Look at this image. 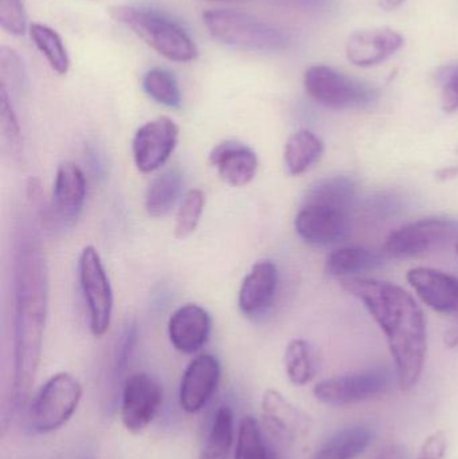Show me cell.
<instances>
[{
    "label": "cell",
    "mask_w": 458,
    "mask_h": 459,
    "mask_svg": "<svg viewBox=\"0 0 458 459\" xmlns=\"http://www.w3.org/2000/svg\"><path fill=\"white\" fill-rule=\"evenodd\" d=\"M341 286L359 299L386 336L400 387L411 390L421 379L427 360V321L405 289L376 278H341Z\"/></svg>",
    "instance_id": "cell-1"
},
{
    "label": "cell",
    "mask_w": 458,
    "mask_h": 459,
    "mask_svg": "<svg viewBox=\"0 0 458 459\" xmlns=\"http://www.w3.org/2000/svg\"><path fill=\"white\" fill-rule=\"evenodd\" d=\"M48 266L34 237L19 242L15 262V336L13 401L16 409L29 402L39 368L48 315Z\"/></svg>",
    "instance_id": "cell-2"
},
{
    "label": "cell",
    "mask_w": 458,
    "mask_h": 459,
    "mask_svg": "<svg viewBox=\"0 0 458 459\" xmlns=\"http://www.w3.org/2000/svg\"><path fill=\"white\" fill-rule=\"evenodd\" d=\"M112 16L169 61L191 62L198 58V48L190 35L179 24L155 11L118 5L112 8Z\"/></svg>",
    "instance_id": "cell-3"
},
{
    "label": "cell",
    "mask_w": 458,
    "mask_h": 459,
    "mask_svg": "<svg viewBox=\"0 0 458 459\" xmlns=\"http://www.w3.org/2000/svg\"><path fill=\"white\" fill-rule=\"evenodd\" d=\"M203 23L212 38L242 50L277 51L287 45V38L276 27L241 11H206Z\"/></svg>",
    "instance_id": "cell-4"
},
{
    "label": "cell",
    "mask_w": 458,
    "mask_h": 459,
    "mask_svg": "<svg viewBox=\"0 0 458 459\" xmlns=\"http://www.w3.org/2000/svg\"><path fill=\"white\" fill-rule=\"evenodd\" d=\"M82 399V385L66 372L51 377L38 391L29 409L30 428L48 434L66 425Z\"/></svg>",
    "instance_id": "cell-5"
},
{
    "label": "cell",
    "mask_w": 458,
    "mask_h": 459,
    "mask_svg": "<svg viewBox=\"0 0 458 459\" xmlns=\"http://www.w3.org/2000/svg\"><path fill=\"white\" fill-rule=\"evenodd\" d=\"M304 88L308 96L328 109H354L370 105L376 93L370 86L325 66H311L304 74Z\"/></svg>",
    "instance_id": "cell-6"
},
{
    "label": "cell",
    "mask_w": 458,
    "mask_h": 459,
    "mask_svg": "<svg viewBox=\"0 0 458 459\" xmlns=\"http://www.w3.org/2000/svg\"><path fill=\"white\" fill-rule=\"evenodd\" d=\"M78 275L88 307L89 328L94 337H102L112 321L113 291L101 256L93 246H86L81 251Z\"/></svg>",
    "instance_id": "cell-7"
},
{
    "label": "cell",
    "mask_w": 458,
    "mask_h": 459,
    "mask_svg": "<svg viewBox=\"0 0 458 459\" xmlns=\"http://www.w3.org/2000/svg\"><path fill=\"white\" fill-rule=\"evenodd\" d=\"M458 237V222L449 218H427L395 230L387 237L384 254L410 258L445 245Z\"/></svg>",
    "instance_id": "cell-8"
},
{
    "label": "cell",
    "mask_w": 458,
    "mask_h": 459,
    "mask_svg": "<svg viewBox=\"0 0 458 459\" xmlns=\"http://www.w3.org/2000/svg\"><path fill=\"white\" fill-rule=\"evenodd\" d=\"M392 385V372L387 368H374L359 374L341 375L317 383L314 395L327 406H349L368 401L387 393Z\"/></svg>",
    "instance_id": "cell-9"
},
{
    "label": "cell",
    "mask_w": 458,
    "mask_h": 459,
    "mask_svg": "<svg viewBox=\"0 0 458 459\" xmlns=\"http://www.w3.org/2000/svg\"><path fill=\"white\" fill-rule=\"evenodd\" d=\"M351 212L333 204L304 201L296 215V232L311 246L336 245L343 242L351 231Z\"/></svg>",
    "instance_id": "cell-10"
},
{
    "label": "cell",
    "mask_w": 458,
    "mask_h": 459,
    "mask_svg": "<svg viewBox=\"0 0 458 459\" xmlns=\"http://www.w3.org/2000/svg\"><path fill=\"white\" fill-rule=\"evenodd\" d=\"M163 403V388L147 374L126 379L121 402V420L132 434H142L153 422Z\"/></svg>",
    "instance_id": "cell-11"
},
{
    "label": "cell",
    "mask_w": 458,
    "mask_h": 459,
    "mask_svg": "<svg viewBox=\"0 0 458 459\" xmlns=\"http://www.w3.org/2000/svg\"><path fill=\"white\" fill-rule=\"evenodd\" d=\"M177 137L179 126L169 117H158L140 126L132 142L137 169L151 174L164 166L177 147Z\"/></svg>",
    "instance_id": "cell-12"
},
{
    "label": "cell",
    "mask_w": 458,
    "mask_h": 459,
    "mask_svg": "<svg viewBox=\"0 0 458 459\" xmlns=\"http://www.w3.org/2000/svg\"><path fill=\"white\" fill-rule=\"evenodd\" d=\"M220 379V366L217 358L209 353L196 356L183 374L180 383V407L188 414L201 411L217 391Z\"/></svg>",
    "instance_id": "cell-13"
},
{
    "label": "cell",
    "mask_w": 458,
    "mask_h": 459,
    "mask_svg": "<svg viewBox=\"0 0 458 459\" xmlns=\"http://www.w3.org/2000/svg\"><path fill=\"white\" fill-rule=\"evenodd\" d=\"M403 43V35L390 27L358 30L347 39V59L355 66H376L394 56Z\"/></svg>",
    "instance_id": "cell-14"
},
{
    "label": "cell",
    "mask_w": 458,
    "mask_h": 459,
    "mask_svg": "<svg viewBox=\"0 0 458 459\" xmlns=\"http://www.w3.org/2000/svg\"><path fill=\"white\" fill-rule=\"evenodd\" d=\"M411 288L430 309L443 315L458 316V277L432 269L414 267L406 275Z\"/></svg>",
    "instance_id": "cell-15"
},
{
    "label": "cell",
    "mask_w": 458,
    "mask_h": 459,
    "mask_svg": "<svg viewBox=\"0 0 458 459\" xmlns=\"http://www.w3.org/2000/svg\"><path fill=\"white\" fill-rule=\"evenodd\" d=\"M212 317L204 307L186 304L177 307L169 321V337L175 350L185 355L198 352L209 339Z\"/></svg>",
    "instance_id": "cell-16"
},
{
    "label": "cell",
    "mask_w": 458,
    "mask_h": 459,
    "mask_svg": "<svg viewBox=\"0 0 458 459\" xmlns=\"http://www.w3.org/2000/svg\"><path fill=\"white\" fill-rule=\"evenodd\" d=\"M86 179L77 164L62 163L56 169L53 190V210L64 225L73 226L82 212Z\"/></svg>",
    "instance_id": "cell-17"
},
{
    "label": "cell",
    "mask_w": 458,
    "mask_h": 459,
    "mask_svg": "<svg viewBox=\"0 0 458 459\" xmlns=\"http://www.w3.org/2000/svg\"><path fill=\"white\" fill-rule=\"evenodd\" d=\"M279 285V270L272 261L253 264L238 293V307L247 317H257L271 307Z\"/></svg>",
    "instance_id": "cell-18"
},
{
    "label": "cell",
    "mask_w": 458,
    "mask_h": 459,
    "mask_svg": "<svg viewBox=\"0 0 458 459\" xmlns=\"http://www.w3.org/2000/svg\"><path fill=\"white\" fill-rule=\"evenodd\" d=\"M210 163L223 182L233 187H244L257 174L258 159L255 151L238 142L220 143L210 153Z\"/></svg>",
    "instance_id": "cell-19"
},
{
    "label": "cell",
    "mask_w": 458,
    "mask_h": 459,
    "mask_svg": "<svg viewBox=\"0 0 458 459\" xmlns=\"http://www.w3.org/2000/svg\"><path fill=\"white\" fill-rule=\"evenodd\" d=\"M261 410L266 426L279 438L295 439L303 429V415L279 391H265Z\"/></svg>",
    "instance_id": "cell-20"
},
{
    "label": "cell",
    "mask_w": 458,
    "mask_h": 459,
    "mask_svg": "<svg viewBox=\"0 0 458 459\" xmlns=\"http://www.w3.org/2000/svg\"><path fill=\"white\" fill-rule=\"evenodd\" d=\"M324 153L322 139L308 129L296 132L288 140L284 150V164L287 172L298 177L311 169Z\"/></svg>",
    "instance_id": "cell-21"
},
{
    "label": "cell",
    "mask_w": 458,
    "mask_h": 459,
    "mask_svg": "<svg viewBox=\"0 0 458 459\" xmlns=\"http://www.w3.org/2000/svg\"><path fill=\"white\" fill-rule=\"evenodd\" d=\"M381 254L365 247H341L333 251L325 262V272L333 277L349 278L382 266Z\"/></svg>",
    "instance_id": "cell-22"
},
{
    "label": "cell",
    "mask_w": 458,
    "mask_h": 459,
    "mask_svg": "<svg viewBox=\"0 0 458 459\" xmlns=\"http://www.w3.org/2000/svg\"><path fill=\"white\" fill-rule=\"evenodd\" d=\"M183 190V177L177 169H169L151 182L145 194V210L152 218L171 212Z\"/></svg>",
    "instance_id": "cell-23"
},
{
    "label": "cell",
    "mask_w": 458,
    "mask_h": 459,
    "mask_svg": "<svg viewBox=\"0 0 458 459\" xmlns=\"http://www.w3.org/2000/svg\"><path fill=\"white\" fill-rule=\"evenodd\" d=\"M373 439L366 426L343 429L333 434L311 459H355L359 457Z\"/></svg>",
    "instance_id": "cell-24"
},
{
    "label": "cell",
    "mask_w": 458,
    "mask_h": 459,
    "mask_svg": "<svg viewBox=\"0 0 458 459\" xmlns=\"http://www.w3.org/2000/svg\"><path fill=\"white\" fill-rule=\"evenodd\" d=\"M358 186L349 177H331L315 183L304 201L319 202L333 206L354 209L357 201Z\"/></svg>",
    "instance_id": "cell-25"
},
{
    "label": "cell",
    "mask_w": 458,
    "mask_h": 459,
    "mask_svg": "<svg viewBox=\"0 0 458 459\" xmlns=\"http://www.w3.org/2000/svg\"><path fill=\"white\" fill-rule=\"evenodd\" d=\"M234 442L233 410L222 406L215 412L212 429L199 459H228Z\"/></svg>",
    "instance_id": "cell-26"
},
{
    "label": "cell",
    "mask_w": 458,
    "mask_h": 459,
    "mask_svg": "<svg viewBox=\"0 0 458 459\" xmlns=\"http://www.w3.org/2000/svg\"><path fill=\"white\" fill-rule=\"evenodd\" d=\"M30 35L38 50L45 56L51 69L59 75L67 74L70 69V59L58 32L45 24L32 23L30 26Z\"/></svg>",
    "instance_id": "cell-27"
},
{
    "label": "cell",
    "mask_w": 458,
    "mask_h": 459,
    "mask_svg": "<svg viewBox=\"0 0 458 459\" xmlns=\"http://www.w3.org/2000/svg\"><path fill=\"white\" fill-rule=\"evenodd\" d=\"M288 379L295 385H306L314 379L316 372L314 351L308 342L295 339L288 344L284 355Z\"/></svg>",
    "instance_id": "cell-28"
},
{
    "label": "cell",
    "mask_w": 458,
    "mask_h": 459,
    "mask_svg": "<svg viewBox=\"0 0 458 459\" xmlns=\"http://www.w3.org/2000/svg\"><path fill=\"white\" fill-rule=\"evenodd\" d=\"M234 459H277L273 450L266 444L255 418L245 417L242 420Z\"/></svg>",
    "instance_id": "cell-29"
},
{
    "label": "cell",
    "mask_w": 458,
    "mask_h": 459,
    "mask_svg": "<svg viewBox=\"0 0 458 459\" xmlns=\"http://www.w3.org/2000/svg\"><path fill=\"white\" fill-rule=\"evenodd\" d=\"M143 88L151 99L164 107L179 108L182 104V94L177 80L166 70L152 69L145 73Z\"/></svg>",
    "instance_id": "cell-30"
},
{
    "label": "cell",
    "mask_w": 458,
    "mask_h": 459,
    "mask_svg": "<svg viewBox=\"0 0 458 459\" xmlns=\"http://www.w3.org/2000/svg\"><path fill=\"white\" fill-rule=\"evenodd\" d=\"M204 204H206L204 194L196 188L188 191L183 196L182 204L177 210V223H175V238L177 239H186L195 231L201 222Z\"/></svg>",
    "instance_id": "cell-31"
},
{
    "label": "cell",
    "mask_w": 458,
    "mask_h": 459,
    "mask_svg": "<svg viewBox=\"0 0 458 459\" xmlns=\"http://www.w3.org/2000/svg\"><path fill=\"white\" fill-rule=\"evenodd\" d=\"M0 128L3 140L10 145L11 151L21 148V126L18 117L8 97L7 88L0 86Z\"/></svg>",
    "instance_id": "cell-32"
},
{
    "label": "cell",
    "mask_w": 458,
    "mask_h": 459,
    "mask_svg": "<svg viewBox=\"0 0 458 459\" xmlns=\"http://www.w3.org/2000/svg\"><path fill=\"white\" fill-rule=\"evenodd\" d=\"M0 26L16 37L26 34L27 13L22 0H0Z\"/></svg>",
    "instance_id": "cell-33"
},
{
    "label": "cell",
    "mask_w": 458,
    "mask_h": 459,
    "mask_svg": "<svg viewBox=\"0 0 458 459\" xmlns=\"http://www.w3.org/2000/svg\"><path fill=\"white\" fill-rule=\"evenodd\" d=\"M441 105L444 112L454 113L458 110V66L452 67L444 78Z\"/></svg>",
    "instance_id": "cell-34"
},
{
    "label": "cell",
    "mask_w": 458,
    "mask_h": 459,
    "mask_svg": "<svg viewBox=\"0 0 458 459\" xmlns=\"http://www.w3.org/2000/svg\"><path fill=\"white\" fill-rule=\"evenodd\" d=\"M446 449H448V439L445 433L437 431L425 439L416 459H443L445 457Z\"/></svg>",
    "instance_id": "cell-35"
},
{
    "label": "cell",
    "mask_w": 458,
    "mask_h": 459,
    "mask_svg": "<svg viewBox=\"0 0 458 459\" xmlns=\"http://www.w3.org/2000/svg\"><path fill=\"white\" fill-rule=\"evenodd\" d=\"M134 342H136V326L131 325L124 332L123 339H121L120 350H118L117 363L118 367L125 366L128 361L129 352L134 348Z\"/></svg>",
    "instance_id": "cell-36"
},
{
    "label": "cell",
    "mask_w": 458,
    "mask_h": 459,
    "mask_svg": "<svg viewBox=\"0 0 458 459\" xmlns=\"http://www.w3.org/2000/svg\"><path fill=\"white\" fill-rule=\"evenodd\" d=\"M374 459H408V455L401 445H387Z\"/></svg>",
    "instance_id": "cell-37"
},
{
    "label": "cell",
    "mask_w": 458,
    "mask_h": 459,
    "mask_svg": "<svg viewBox=\"0 0 458 459\" xmlns=\"http://www.w3.org/2000/svg\"><path fill=\"white\" fill-rule=\"evenodd\" d=\"M445 345L449 348L458 347V324L452 325L445 333Z\"/></svg>",
    "instance_id": "cell-38"
},
{
    "label": "cell",
    "mask_w": 458,
    "mask_h": 459,
    "mask_svg": "<svg viewBox=\"0 0 458 459\" xmlns=\"http://www.w3.org/2000/svg\"><path fill=\"white\" fill-rule=\"evenodd\" d=\"M458 175L457 167H448V169H440V171L436 174V178L440 180H449L454 179Z\"/></svg>",
    "instance_id": "cell-39"
},
{
    "label": "cell",
    "mask_w": 458,
    "mask_h": 459,
    "mask_svg": "<svg viewBox=\"0 0 458 459\" xmlns=\"http://www.w3.org/2000/svg\"><path fill=\"white\" fill-rule=\"evenodd\" d=\"M403 3H405V0H379V5L386 11L395 10V8L401 7Z\"/></svg>",
    "instance_id": "cell-40"
},
{
    "label": "cell",
    "mask_w": 458,
    "mask_h": 459,
    "mask_svg": "<svg viewBox=\"0 0 458 459\" xmlns=\"http://www.w3.org/2000/svg\"><path fill=\"white\" fill-rule=\"evenodd\" d=\"M215 2H233V0H215Z\"/></svg>",
    "instance_id": "cell-41"
},
{
    "label": "cell",
    "mask_w": 458,
    "mask_h": 459,
    "mask_svg": "<svg viewBox=\"0 0 458 459\" xmlns=\"http://www.w3.org/2000/svg\"><path fill=\"white\" fill-rule=\"evenodd\" d=\"M456 250H457V254H458V237L456 238Z\"/></svg>",
    "instance_id": "cell-42"
},
{
    "label": "cell",
    "mask_w": 458,
    "mask_h": 459,
    "mask_svg": "<svg viewBox=\"0 0 458 459\" xmlns=\"http://www.w3.org/2000/svg\"><path fill=\"white\" fill-rule=\"evenodd\" d=\"M457 152H458V150H457Z\"/></svg>",
    "instance_id": "cell-43"
}]
</instances>
